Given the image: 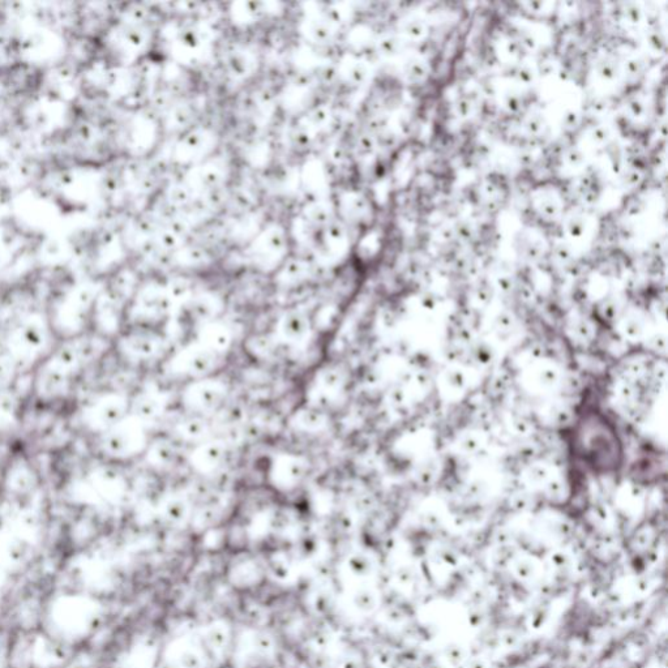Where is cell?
<instances>
[{"label": "cell", "mask_w": 668, "mask_h": 668, "mask_svg": "<svg viewBox=\"0 0 668 668\" xmlns=\"http://www.w3.org/2000/svg\"><path fill=\"white\" fill-rule=\"evenodd\" d=\"M74 376L45 359L34 378V392L44 401L57 400L70 391Z\"/></svg>", "instance_id": "obj_5"}, {"label": "cell", "mask_w": 668, "mask_h": 668, "mask_svg": "<svg viewBox=\"0 0 668 668\" xmlns=\"http://www.w3.org/2000/svg\"><path fill=\"white\" fill-rule=\"evenodd\" d=\"M71 646L50 635L34 638L29 662L37 668H58L70 657Z\"/></svg>", "instance_id": "obj_7"}, {"label": "cell", "mask_w": 668, "mask_h": 668, "mask_svg": "<svg viewBox=\"0 0 668 668\" xmlns=\"http://www.w3.org/2000/svg\"><path fill=\"white\" fill-rule=\"evenodd\" d=\"M53 328L45 320L31 318L17 325L11 334V355L15 361H36L49 349Z\"/></svg>", "instance_id": "obj_3"}, {"label": "cell", "mask_w": 668, "mask_h": 668, "mask_svg": "<svg viewBox=\"0 0 668 668\" xmlns=\"http://www.w3.org/2000/svg\"><path fill=\"white\" fill-rule=\"evenodd\" d=\"M0 668H4L2 655H0Z\"/></svg>", "instance_id": "obj_11"}, {"label": "cell", "mask_w": 668, "mask_h": 668, "mask_svg": "<svg viewBox=\"0 0 668 668\" xmlns=\"http://www.w3.org/2000/svg\"><path fill=\"white\" fill-rule=\"evenodd\" d=\"M471 668H487V666L483 662H473Z\"/></svg>", "instance_id": "obj_10"}, {"label": "cell", "mask_w": 668, "mask_h": 668, "mask_svg": "<svg viewBox=\"0 0 668 668\" xmlns=\"http://www.w3.org/2000/svg\"><path fill=\"white\" fill-rule=\"evenodd\" d=\"M131 402L119 393L110 392L92 402L85 410L84 421L88 428L101 435L128 417Z\"/></svg>", "instance_id": "obj_4"}, {"label": "cell", "mask_w": 668, "mask_h": 668, "mask_svg": "<svg viewBox=\"0 0 668 668\" xmlns=\"http://www.w3.org/2000/svg\"><path fill=\"white\" fill-rule=\"evenodd\" d=\"M32 554V545L25 538L14 537L8 539L4 546V559L10 565L24 564Z\"/></svg>", "instance_id": "obj_8"}, {"label": "cell", "mask_w": 668, "mask_h": 668, "mask_svg": "<svg viewBox=\"0 0 668 668\" xmlns=\"http://www.w3.org/2000/svg\"><path fill=\"white\" fill-rule=\"evenodd\" d=\"M147 434L140 419L127 417L117 426L100 435V448L115 461L130 460L147 448Z\"/></svg>", "instance_id": "obj_2"}, {"label": "cell", "mask_w": 668, "mask_h": 668, "mask_svg": "<svg viewBox=\"0 0 668 668\" xmlns=\"http://www.w3.org/2000/svg\"><path fill=\"white\" fill-rule=\"evenodd\" d=\"M148 328L136 327L119 337L118 349L124 358L135 362H148L158 353L160 345Z\"/></svg>", "instance_id": "obj_6"}, {"label": "cell", "mask_w": 668, "mask_h": 668, "mask_svg": "<svg viewBox=\"0 0 668 668\" xmlns=\"http://www.w3.org/2000/svg\"><path fill=\"white\" fill-rule=\"evenodd\" d=\"M10 368L7 367L6 362L0 361V385L6 383Z\"/></svg>", "instance_id": "obj_9"}, {"label": "cell", "mask_w": 668, "mask_h": 668, "mask_svg": "<svg viewBox=\"0 0 668 668\" xmlns=\"http://www.w3.org/2000/svg\"><path fill=\"white\" fill-rule=\"evenodd\" d=\"M98 616L97 606L84 595H64L51 606L53 636L68 645L89 637Z\"/></svg>", "instance_id": "obj_1"}]
</instances>
